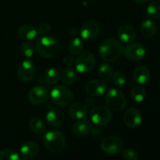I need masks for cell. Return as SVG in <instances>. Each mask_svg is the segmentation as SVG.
<instances>
[{
	"instance_id": "obj_1",
	"label": "cell",
	"mask_w": 160,
	"mask_h": 160,
	"mask_svg": "<svg viewBox=\"0 0 160 160\" xmlns=\"http://www.w3.org/2000/svg\"><path fill=\"white\" fill-rule=\"evenodd\" d=\"M35 49L44 58H53L59 54L60 44L59 41L49 35H41L36 41Z\"/></svg>"
},
{
	"instance_id": "obj_2",
	"label": "cell",
	"mask_w": 160,
	"mask_h": 160,
	"mask_svg": "<svg viewBox=\"0 0 160 160\" xmlns=\"http://www.w3.org/2000/svg\"><path fill=\"white\" fill-rule=\"evenodd\" d=\"M123 47L117 40L113 38L103 41L98 48L100 57L105 62H112L120 57L123 53Z\"/></svg>"
},
{
	"instance_id": "obj_3",
	"label": "cell",
	"mask_w": 160,
	"mask_h": 160,
	"mask_svg": "<svg viewBox=\"0 0 160 160\" xmlns=\"http://www.w3.org/2000/svg\"><path fill=\"white\" fill-rule=\"evenodd\" d=\"M44 145L48 151L52 153H59L66 146L64 134L59 131H50L44 135Z\"/></svg>"
},
{
	"instance_id": "obj_4",
	"label": "cell",
	"mask_w": 160,
	"mask_h": 160,
	"mask_svg": "<svg viewBox=\"0 0 160 160\" xmlns=\"http://www.w3.org/2000/svg\"><path fill=\"white\" fill-rule=\"evenodd\" d=\"M50 96L56 106L62 107L69 106L73 99V95L71 91L67 87L62 85L55 86L52 89Z\"/></svg>"
},
{
	"instance_id": "obj_5",
	"label": "cell",
	"mask_w": 160,
	"mask_h": 160,
	"mask_svg": "<svg viewBox=\"0 0 160 160\" xmlns=\"http://www.w3.org/2000/svg\"><path fill=\"white\" fill-rule=\"evenodd\" d=\"M91 120L92 123L100 127L109 124L112 118L110 109L105 105H97L91 111Z\"/></svg>"
},
{
	"instance_id": "obj_6",
	"label": "cell",
	"mask_w": 160,
	"mask_h": 160,
	"mask_svg": "<svg viewBox=\"0 0 160 160\" xmlns=\"http://www.w3.org/2000/svg\"><path fill=\"white\" fill-rule=\"evenodd\" d=\"M106 102L109 109L121 111L126 106L127 99L124 94L117 88H111L106 95Z\"/></svg>"
},
{
	"instance_id": "obj_7",
	"label": "cell",
	"mask_w": 160,
	"mask_h": 160,
	"mask_svg": "<svg viewBox=\"0 0 160 160\" xmlns=\"http://www.w3.org/2000/svg\"><path fill=\"white\" fill-rule=\"evenodd\" d=\"M96 59L92 53L86 52L80 54V56L75 60V67L78 72L81 73H88L92 71L95 67Z\"/></svg>"
},
{
	"instance_id": "obj_8",
	"label": "cell",
	"mask_w": 160,
	"mask_h": 160,
	"mask_svg": "<svg viewBox=\"0 0 160 160\" xmlns=\"http://www.w3.org/2000/svg\"><path fill=\"white\" fill-rule=\"evenodd\" d=\"M101 148L108 155H117L123 150V143L119 137L106 136L101 142Z\"/></svg>"
},
{
	"instance_id": "obj_9",
	"label": "cell",
	"mask_w": 160,
	"mask_h": 160,
	"mask_svg": "<svg viewBox=\"0 0 160 160\" xmlns=\"http://www.w3.org/2000/svg\"><path fill=\"white\" fill-rule=\"evenodd\" d=\"M124 56L132 61H140L146 56L145 46L140 43H130L123 49Z\"/></svg>"
},
{
	"instance_id": "obj_10",
	"label": "cell",
	"mask_w": 160,
	"mask_h": 160,
	"mask_svg": "<svg viewBox=\"0 0 160 160\" xmlns=\"http://www.w3.org/2000/svg\"><path fill=\"white\" fill-rule=\"evenodd\" d=\"M35 71V67L32 61L25 59L17 69V77L23 82H28L34 78Z\"/></svg>"
},
{
	"instance_id": "obj_11",
	"label": "cell",
	"mask_w": 160,
	"mask_h": 160,
	"mask_svg": "<svg viewBox=\"0 0 160 160\" xmlns=\"http://www.w3.org/2000/svg\"><path fill=\"white\" fill-rule=\"evenodd\" d=\"M48 98V89L42 85L35 86L29 91L28 95V101L33 105H41L45 102Z\"/></svg>"
},
{
	"instance_id": "obj_12",
	"label": "cell",
	"mask_w": 160,
	"mask_h": 160,
	"mask_svg": "<svg viewBox=\"0 0 160 160\" xmlns=\"http://www.w3.org/2000/svg\"><path fill=\"white\" fill-rule=\"evenodd\" d=\"M123 122L127 127L131 129L138 128L142 122V115L136 108L128 109L123 115Z\"/></svg>"
},
{
	"instance_id": "obj_13",
	"label": "cell",
	"mask_w": 160,
	"mask_h": 160,
	"mask_svg": "<svg viewBox=\"0 0 160 160\" xmlns=\"http://www.w3.org/2000/svg\"><path fill=\"white\" fill-rule=\"evenodd\" d=\"M100 32V26L97 22L88 21L81 27L80 34L81 38L84 40L90 41L93 40L95 38L98 37Z\"/></svg>"
},
{
	"instance_id": "obj_14",
	"label": "cell",
	"mask_w": 160,
	"mask_h": 160,
	"mask_svg": "<svg viewBox=\"0 0 160 160\" xmlns=\"http://www.w3.org/2000/svg\"><path fill=\"white\" fill-rule=\"evenodd\" d=\"M106 89H107V85L106 82L102 80L98 79L92 80L88 83L85 87L86 92L92 97L102 95L106 92Z\"/></svg>"
},
{
	"instance_id": "obj_15",
	"label": "cell",
	"mask_w": 160,
	"mask_h": 160,
	"mask_svg": "<svg viewBox=\"0 0 160 160\" xmlns=\"http://www.w3.org/2000/svg\"><path fill=\"white\" fill-rule=\"evenodd\" d=\"M39 153V147L33 141H27L20 146V154L23 159L31 160L38 156Z\"/></svg>"
},
{
	"instance_id": "obj_16",
	"label": "cell",
	"mask_w": 160,
	"mask_h": 160,
	"mask_svg": "<svg viewBox=\"0 0 160 160\" xmlns=\"http://www.w3.org/2000/svg\"><path fill=\"white\" fill-rule=\"evenodd\" d=\"M136 30L132 25L123 24L119 28L117 36L120 42L123 43H130L133 42L136 38Z\"/></svg>"
},
{
	"instance_id": "obj_17",
	"label": "cell",
	"mask_w": 160,
	"mask_h": 160,
	"mask_svg": "<svg viewBox=\"0 0 160 160\" xmlns=\"http://www.w3.org/2000/svg\"><path fill=\"white\" fill-rule=\"evenodd\" d=\"M45 117H46V120L48 124L54 128L62 126L65 121L63 112L59 109H49L47 112Z\"/></svg>"
},
{
	"instance_id": "obj_18",
	"label": "cell",
	"mask_w": 160,
	"mask_h": 160,
	"mask_svg": "<svg viewBox=\"0 0 160 160\" xmlns=\"http://www.w3.org/2000/svg\"><path fill=\"white\" fill-rule=\"evenodd\" d=\"M92 131V125L87 120L78 121L72 127V132L76 137L83 138L88 135Z\"/></svg>"
},
{
	"instance_id": "obj_19",
	"label": "cell",
	"mask_w": 160,
	"mask_h": 160,
	"mask_svg": "<svg viewBox=\"0 0 160 160\" xmlns=\"http://www.w3.org/2000/svg\"><path fill=\"white\" fill-rule=\"evenodd\" d=\"M151 78L150 70L146 66H138L136 67L133 73V78L134 81L138 84H145L148 82Z\"/></svg>"
},
{
	"instance_id": "obj_20",
	"label": "cell",
	"mask_w": 160,
	"mask_h": 160,
	"mask_svg": "<svg viewBox=\"0 0 160 160\" xmlns=\"http://www.w3.org/2000/svg\"><path fill=\"white\" fill-rule=\"evenodd\" d=\"M68 114L70 118L80 120L84 118L88 114V107L82 102H76L71 105L68 109Z\"/></svg>"
},
{
	"instance_id": "obj_21",
	"label": "cell",
	"mask_w": 160,
	"mask_h": 160,
	"mask_svg": "<svg viewBox=\"0 0 160 160\" xmlns=\"http://www.w3.org/2000/svg\"><path fill=\"white\" fill-rule=\"evenodd\" d=\"M38 31L34 27L29 24H25L18 29V35L21 39L25 41H30L35 38Z\"/></svg>"
},
{
	"instance_id": "obj_22",
	"label": "cell",
	"mask_w": 160,
	"mask_h": 160,
	"mask_svg": "<svg viewBox=\"0 0 160 160\" xmlns=\"http://www.w3.org/2000/svg\"><path fill=\"white\" fill-rule=\"evenodd\" d=\"M141 32L145 37H153L157 32V25L152 20H144L141 24Z\"/></svg>"
},
{
	"instance_id": "obj_23",
	"label": "cell",
	"mask_w": 160,
	"mask_h": 160,
	"mask_svg": "<svg viewBox=\"0 0 160 160\" xmlns=\"http://www.w3.org/2000/svg\"><path fill=\"white\" fill-rule=\"evenodd\" d=\"M29 127L31 131L34 134L38 135H42L45 133L46 127H45L44 120L39 117H34L31 120L29 123Z\"/></svg>"
},
{
	"instance_id": "obj_24",
	"label": "cell",
	"mask_w": 160,
	"mask_h": 160,
	"mask_svg": "<svg viewBox=\"0 0 160 160\" xmlns=\"http://www.w3.org/2000/svg\"><path fill=\"white\" fill-rule=\"evenodd\" d=\"M77 79H78V74L71 67L65 69L61 73V81L66 85H71L74 84Z\"/></svg>"
},
{
	"instance_id": "obj_25",
	"label": "cell",
	"mask_w": 160,
	"mask_h": 160,
	"mask_svg": "<svg viewBox=\"0 0 160 160\" xmlns=\"http://www.w3.org/2000/svg\"><path fill=\"white\" fill-rule=\"evenodd\" d=\"M84 48V42L80 38H74L70 42L68 45V49L73 56L80 55Z\"/></svg>"
},
{
	"instance_id": "obj_26",
	"label": "cell",
	"mask_w": 160,
	"mask_h": 160,
	"mask_svg": "<svg viewBox=\"0 0 160 160\" xmlns=\"http://www.w3.org/2000/svg\"><path fill=\"white\" fill-rule=\"evenodd\" d=\"M99 78L104 81H109L112 79L113 70L112 68L107 63H102L98 70Z\"/></svg>"
},
{
	"instance_id": "obj_27",
	"label": "cell",
	"mask_w": 160,
	"mask_h": 160,
	"mask_svg": "<svg viewBox=\"0 0 160 160\" xmlns=\"http://www.w3.org/2000/svg\"><path fill=\"white\" fill-rule=\"evenodd\" d=\"M147 14L153 20L160 19V0L153 1L147 7Z\"/></svg>"
},
{
	"instance_id": "obj_28",
	"label": "cell",
	"mask_w": 160,
	"mask_h": 160,
	"mask_svg": "<svg viewBox=\"0 0 160 160\" xmlns=\"http://www.w3.org/2000/svg\"><path fill=\"white\" fill-rule=\"evenodd\" d=\"M131 98L136 102H142L146 97V91L142 86L137 85L131 90Z\"/></svg>"
},
{
	"instance_id": "obj_29",
	"label": "cell",
	"mask_w": 160,
	"mask_h": 160,
	"mask_svg": "<svg viewBox=\"0 0 160 160\" xmlns=\"http://www.w3.org/2000/svg\"><path fill=\"white\" fill-rule=\"evenodd\" d=\"M44 78L48 84L52 85V84H56L59 82V79H60V75L57 70L54 68H50L45 71Z\"/></svg>"
},
{
	"instance_id": "obj_30",
	"label": "cell",
	"mask_w": 160,
	"mask_h": 160,
	"mask_svg": "<svg viewBox=\"0 0 160 160\" xmlns=\"http://www.w3.org/2000/svg\"><path fill=\"white\" fill-rule=\"evenodd\" d=\"M19 160L20 156L18 153L11 148H4L0 151V160Z\"/></svg>"
},
{
	"instance_id": "obj_31",
	"label": "cell",
	"mask_w": 160,
	"mask_h": 160,
	"mask_svg": "<svg viewBox=\"0 0 160 160\" xmlns=\"http://www.w3.org/2000/svg\"><path fill=\"white\" fill-rule=\"evenodd\" d=\"M34 51H35V47L31 42H25L20 45V52L25 57H31L34 55Z\"/></svg>"
},
{
	"instance_id": "obj_32",
	"label": "cell",
	"mask_w": 160,
	"mask_h": 160,
	"mask_svg": "<svg viewBox=\"0 0 160 160\" xmlns=\"http://www.w3.org/2000/svg\"><path fill=\"white\" fill-rule=\"evenodd\" d=\"M114 84L117 87H123L126 83V76L122 71H117L113 73L112 77Z\"/></svg>"
},
{
	"instance_id": "obj_33",
	"label": "cell",
	"mask_w": 160,
	"mask_h": 160,
	"mask_svg": "<svg viewBox=\"0 0 160 160\" xmlns=\"http://www.w3.org/2000/svg\"><path fill=\"white\" fill-rule=\"evenodd\" d=\"M123 156L127 160H138L139 158V154L134 148H125L123 151Z\"/></svg>"
},
{
	"instance_id": "obj_34",
	"label": "cell",
	"mask_w": 160,
	"mask_h": 160,
	"mask_svg": "<svg viewBox=\"0 0 160 160\" xmlns=\"http://www.w3.org/2000/svg\"><path fill=\"white\" fill-rule=\"evenodd\" d=\"M50 29H51V27L48 23H44L39 26L38 29V34H39L40 35H45L47 33L49 32Z\"/></svg>"
},
{
	"instance_id": "obj_35",
	"label": "cell",
	"mask_w": 160,
	"mask_h": 160,
	"mask_svg": "<svg viewBox=\"0 0 160 160\" xmlns=\"http://www.w3.org/2000/svg\"><path fill=\"white\" fill-rule=\"evenodd\" d=\"M63 62L65 63V65L68 66V67H71L73 63L75 62L73 58L70 57V56H66L63 59Z\"/></svg>"
},
{
	"instance_id": "obj_36",
	"label": "cell",
	"mask_w": 160,
	"mask_h": 160,
	"mask_svg": "<svg viewBox=\"0 0 160 160\" xmlns=\"http://www.w3.org/2000/svg\"><path fill=\"white\" fill-rule=\"evenodd\" d=\"M134 2L138 3H145L148 1V0H134Z\"/></svg>"
},
{
	"instance_id": "obj_37",
	"label": "cell",
	"mask_w": 160,
	"mask_h": 160,
	"mask_svg": "<svg viewBox=\"0 0 160 160\" xmlns=\"http://www.w3.org/2000/svg\"><path fill=\"white\" fill-rule=\"evenodd\" d=\"M159 85H160V82H159Z\"/></svg>"
}]
</instances>
